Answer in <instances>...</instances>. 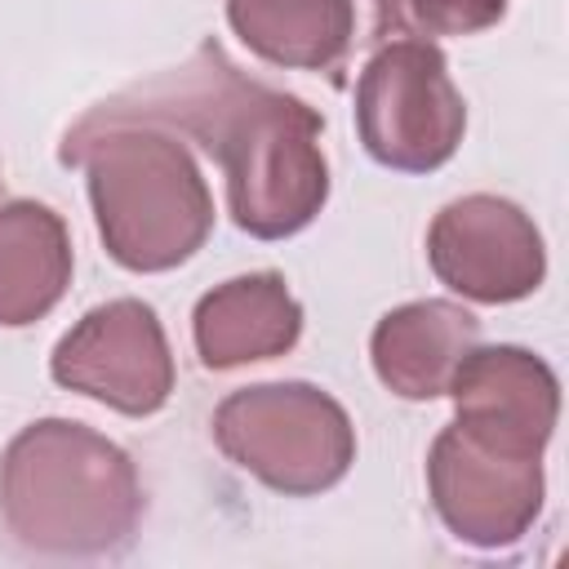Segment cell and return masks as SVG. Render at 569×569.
I'll return each mask as SVG.
<instances>
[{"mask_svg":"<svg viewBox=\"0 0 569 569\" xmlns=\"http://www.w3.org/2000/svg\"><path fill=\"white\" fill-rule=\"evenodd\" d=\"M120 124H151L196 138L227 173L236 227L258 240L302 231L329 196L320 151L325 120L302 98L249 80L218 40H204L182 67L89 107L67 129L58 156Z\"/></svg>","mask_w":569,"mask_h":569,"instance_id":"obj_1","label":"cell"},{"mask_svg":"<svg viewBox=\"0 0 569 569\" xmlns=\"http://www.w3.org/2000/svg\"><path fill=\"white\" fill-rule=\"evenodd\" d=\"M0 511L18 542L58 556H102L129 542L142 489L133 462L98 431L62 418L31 422L4 453Z\"/></svg>","mask_w":569,"mask_h":569,"instance_id":"obj_2","label":"cell"},{"mask_svg":"<svg viewBox=\"0 0 569 569\" xmlns=\"http://www.w3.org/2000/svg\"><path fill=\"white\" fill-rule=\"evenodd\" d=\"M58 160L89 169L98 231L120 267L169 271L204 244L213 200L187 147L169 133L151 124H120L76 142Z\"/></svg>","mask_w":569,"mask_h":569,"instance_id":"obj_3","label":"cell"},{"mask_svg":"<svg viewBox=\"0 0 569 569\" xmlns=\"http://www.w3.org/2000/svg\"><path fill=\"white\" fill-rule=\"evenodd\" d=\"M213 436L231 462L280 493H320L356 458V436L338 400L307 382L244 387L213 413Z\"/></svg>","mask_w":569,"mask_h":569,"instance_id":"obj_4","label":"cell"},{"mask_svg":"<svg viewBox=\"0 0 569 569\" xmlns=\"http://www.w3.org/2000/svg\"><path fill=\"white\" fill-rule=\"evenodd\" d=\"M356 124L365 151L400 173L440 169L467 124L462 93L431 40H387L356 84Z\"/></svg>","mask_w":569,"mask_h":569,"instance_id":"obj_5","label":"cell"},{"mask_svg":"<svg viewBox=\"0 0 569 569\" xmlns=\"http://www.w3.org/2000/svg\"><path fill=\"white\" fill-rule=\"evenodd\" d=\"M53 378L120 413H156L173 391V360L156 311L133 298L93 307L53 347Z\"/></svg>","mask_w":569,"mask_h":569,"instance_id":"obj_6","label":"cell"},{"mask_svg":"<svg viewBox=\"0 0 569 569\" xmlns=\"http://www.w3.org/2000/svg\"><path fill=\"white\" fill-rule=\"evenodd\" d=\"M427 258L453 293L476 302H516L547 271L538 227L498 196H467L440 209L427 231Z\"/></svg>","mask_w":569,"mask_h":569,"instance_id":"obj_7","label":"cell"},{"mask_svg":"<svg viewBox=\"0 0 569 569\" xmlns=\"http://www.w3.org/2000/svg\"><path fill=\"white\" fill-rule=\"evenodd\" d=\"M431 498L445 525L476 547L516 542L542 502V458H511L445 427L431 445Z\"/></svg>","mask_w":569,"mask_h":569,"instance_id":"obj_8","label":"cell"},{"mask_svg":"<svg viewBox=\"0 0 569 569\" xmlns=\"http://www.w3.org/2000/svg\"><path fill=\"white\" fill-rule=\"evenodd\" d=\"M458 418L453 427L493 449V453H511V458H542V445L551 440L556 427V373L520 351V347H485V351H467L449 378Z\"/></svg>","mask_w":569,"mask_h":569,"instance_id":"obj_9","label":"cell"},{"mask_svg":"<svg viewBox=\"0 0 569 569\" xmlns=\"http://www.w3.org/2000/svg\"><path fill=\"white\" fill-rule=\"evenodd\" d=\"M302 311L276 271L240 276L196 307V351L204 369H236L244 360H271L298 342Z\"/></svg>","mask_w":569,"mask_h":569,"instance_id":"obj_10","label":"cell"},{"mask_svg":"<svg viewBox=\"0 0 569 569\" xmlns=\"http://www.w3.org/2000/svg\"><path fill=\"white\" fill-rule=\"evenodd\" d=\"M480 325L453 302H409L373 329V369L405 400L449 391L458 360L476 347Z\"/></svg>","mask_w":569,"mask_h":569,"instance_id":"obj_11","label":"cell"},{"mask_svg":"<svg viewBox=\"0 0 569 569\" xmlns=\"http://www.w3.org/2000/svg\"><path fill=\"white\" fill-rule=\"evenodd\" d=\"M227 18L258 58L329 76L342 67L356 31L351 0H227Z\"/></svg>","mask_w":569,"mask_h":569,"instance_id":"obj_12","label":"cell"},{"mask_svg":"<svg viewBox=\"0 0 569 569\" xmlns=\"http://www.w3.org/2000/svg\"><path fill=\"white\" fill-rule=\"evenodd\" d=\"M71 280L67 227L53 209L18 200L0 209V325L40 320Z\"/></svg>","mask_w":569,"mask_h":569,"instance_id":"obj_13","label":"cell"},{"mask_svg":"<svg viewBox=\"0 0 569 569\" xmlns=\"http://www.w3.org/2000/svg\"><path fill=\"white\" fill-rule=\"evenodd\" d=\"M507 0H373V40H431L471 36L493 27Z\"/></svg>","mask_w":569,"mask_h":569,"instance_id":"obj_14","label":"cell"},{"mask_svg":"<svg viewBox=\"0 0 569 569\" xmlns=\"http://www.w3.org/2000/svg\"><path fill=\"white\" fill-rule=\"evenodd\" d=\"M0 191H4V187H0Z\"/></svg>","mask_w":569,"mask_h":569,"instance_id":"obj_15","label":"cell"}]
</instances>
